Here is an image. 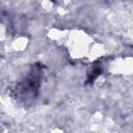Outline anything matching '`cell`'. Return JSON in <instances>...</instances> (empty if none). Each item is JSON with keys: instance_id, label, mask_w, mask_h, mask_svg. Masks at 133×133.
Instances as JSON below:
<instances>
[{"instance_id": "obj_1", "label": "cell", "mask_w": 133, "mask_h": 133, "mask_svg": "<svg viewBox=\"0 0 133 133\" xmlns=\"http://www.w3.org/2000/svg\"><path fill=\"white\" fill-rule=\"evenodd\" d=\"M100 73H101V70H100V69H96V70H94V71H92V73L89 75L88 81H94V80H95V78H97V77H98V75H100Z\"/></svg>"}]
</instances>
